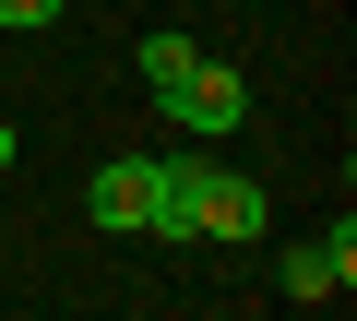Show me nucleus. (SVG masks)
I'll return each mask as SVG.
<instances>
[{
	"instance_id": "0eeeda50",
	"label": "nucleus",
	"mask_w": 357,
	"mask_h": 321,
	"mask_svg": "<svg viewBox=\"0 0 357 321\" xmlns=\"http://www.w3.org/2000/svg\"><path fill=\"white\" fill-rule=\"evenodd\" d=\"M13 155H24V131H13V119H0V179H13Z\"/></svg>"
},
{
	"instance_id": "423d86ee",
	"label": "nucleus",
	"mask_w": 357,
	"mask_h": 321,
	"mask_svg": "<svg viewBox=\"0 0 357 321\" xmlns=\"http://www.w3.org/2000/svg\"><path fill=\"white\" fill-rule=\"evenodd\" d=\"M0 24H13V36H36V24H60V0H0Z\"/></svg>"
},
{
	"instance_id": "f257e3e1",
	"label": "nucleus",
	"mask_w": 357,
	"mask_h": 321,
	"mask_svg": "<svg viewBox=\"0 0 357 321\" xmlns=\"http://www.w3.org/2000/svg\"><path fill=\"white\" fill-rule=\"evenodd\" d=\"M167 203H178V238H262L274 226L262 179L215 167V155H167Z\"/></svg>"
},
{
	"instance_id": "7ed1b4c3",
	"label": "nucleus",
	"mask_w": 357,
	"mask_h": 321,
	"mask_svg": "<svg viewBox=\"0 0 357 321\" xmlns=\"http://www.w3.org/2000/svg\"><path fill=\"white\" fill-rule=\"evenodd\" d=\"M274 285H286V297H345V285H357V238H345V226H333V238H298V250L274 262Z\"/></svg>"
},
{
	"instance_id": "39448f33",
	"label": "nucleus",
	"mask_w": 357,
	"mask_h": 321,
	"mask_svg": "<svg viewBox=\"0 0 357 321\" xmlns=\"http://www.w3.org/2000/svg\"><path fill=\"white\" fill-rule=\"evenodd\" d=\"M203 72V48L191 36H143V84H155V107H178V84Z\"/></svg>"
},
{
	"instance_id": "20e7f679",
	"label": "nucleus",
	"mask_w": 357,
	"mask_h": 321,
	"mask_svg": "<svg viewBox=\"0 0 357 321\" xmlns=\"http://www.w3.org/2000/svg\"><path fill=\"white\" fill-rule=\"evenodd\" d=\"M167 119H178V131H238V119H250V84H238L227 60H203L191 84H178V107H167Z\"/></svg>"
},
{
	"instance_id": "f03ea898",
	"label": "nucleus",
	"mask_w": 357,
	"mask_h": 321,
	"mask_svg": "<svg viewBox=\"0 0 357 321\" xmlns=\"http://www.w3.org/2000/svg\"><path fill=\"white\" fill-rule=\"evenodd\" d=\"M84 214L107 238H178V203H167V155H119V167L84 179Z\"/></svg>"
}]
</instances>
